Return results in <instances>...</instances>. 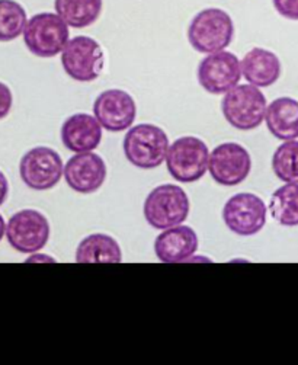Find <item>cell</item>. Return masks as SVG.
<instances>
[{
	"label": "cell",
	"mask_w": 298,
	"mask_h": 365,
	"mask_svg": "<svg viewBox=\"0 0 298 365\" xmlns=\"http://www.w3.org/2000/svg\"><path fill=\"white\" fill-rule=\"evenodd\" d=\"M233 38V19L226 11L218 8H208L197 14L188 28L190 44L202 54L226 50Z\"/></svg>",
	"instance_id": "6da1fadb"
},
{
	"label": "cell",
	"mask_w": 298,
	"mask_h": 365,
	"mask_svg": "<svg viewBox=\"0 0 298 365\" xmlns=\"http://www.w3.org/2000/svg\"><path fill=\"white\" fill-rule=\"evenodd\" d=\"M124 155L127 160L138 169H156L168 156L169 138L158 125L138 124L124 137Z\"/></svg>",
	"instance_id": "7a4b0ae2"
},
{
	"label": "cell",
	"mask_w": 298,
	"mask_h": 365,
	"mask_svg": "<svg viewBox=\"0 0 298 365\" xmlns=\"http://www.w3.org/2000/svg\"><path fill=\"white\" fill-rule=\"evenodd\" d=\"M267 98L257 86L237 85L229 91L221 102L226 121L240 131L257 128L265 121Z\"/></svg>",
	"instance_id": "3957f363"
},
{
	"label": "cell",
	"mask_w": 298,
	"mask_h": 365,
	"mask_svg": "<svg viewBox=\"0 0 298 365\" xmlns=\"http://www.w3.org/2000/svg\"><path fill=\"white\" fill-rule=\"evenodd\" d=\"M24 43L29 53L40 58H53L61 54L70 40L68 25L57 14L43 12L28 19Z\"/></svg>",
	"instance_id": "277c9868"
},
{
	"label": "cell",
	"mask_w": 298,
	"mask_h": 365,
	"mask_svg": "<svg viewBox=\"0 0 298 365\" xmlns=\"http://www.w3.org/2000/svg\"><path fill=\"white\" fill-rule=\"evenodd\" d=\"M190 214V198L186 192L172 184L160 185L144 201L145 222L156 230H166L182 225Z\"/></svg>",
	"instance_id": "5b68a950"
},
{
	"label": "cell",
	"mask_w": 298,
	"mask_h": 365,
	"mask_svg": "<svg viewBox=\"0 0 298 365\" xmlns=\"http://www.w3.org/2000/svg\"><path fill=\"white\" fill-rule=\"evenodd\" d=\"M210 155L207 144L201 138L180 137L169 148L168 170L178 182L192 184L207 173Z\"/></svg>",
	"instance_id": "8992f818"
},
{
	"label": "cell",
	"mask_w": 298,
	"mask_h": 365,
	"mask_svg": "<svg viewBox=\"0 0 298 365\" xmlns=\"http://www.w3.org/2000/svg\"><path fill=\"white\" fill-rule=\"evenodd\" d=\"M61 64L66 75L76 82L96 81L103 70L105 56L101 44L86 35L68 40L61 51Z\"/></svg>",
	"instance_id": "52a82bcc"
},
{
	"label": "cell",
	"mask_w": 298,
	"mask_h": 365,
	"mask_svg": "<svg viewBox=\"0 0 298 365\" xmlns=\"http://www.w3.org/2000/svg\"><path fill=\"white\" fill-rule=\"evenodd\" d=\"M19 175L29 190L48 191L58 184L64 175L63 160L56 150L40 145L22 156Z\"/></svg>",
	"instance_id": "ba28073f"
},
{
	"label": "cell",
	"mask_w": 298,
	"mask_h": 365,
	"mask_svg": "<svg viewBox=\"0 0 298 365\" xmlns=\"http://www.w3.org/2000/svg\"><path fill=\"white\" fill-rule=\"evenodd\" d=\"M6 239L19 253H36L50 239V223L36 210H21L6 223Z\"/></svg>",
	"instance_id": "9c48e42d"
},
{
	"label": "cell",
	"mask_w": 298,
	"mask_h": 365,
	"mask_svg": "<svg viewBox=\"0 0 298 365\" xmlns=\"http://www.w3.org/2000/svg\"><path fill=\"white\" fill-rule=\"evenodd\" d=\"M267 214V204L262 198L250 192H242L226 202L222 208V220L235 235L249 237L265 227Z\"/></svg>",
	"instance_id": "30bf717a"
},
{
	"label": "cell",
	"mask_w": 298,
	"mask_h": 365,
	"mask_svg": "<svg viewBox=\"0 0 298 365\" xmlns=\"http://www.w3.org/2000/svg\"><path fill=\"white\" fill-rule=\"evenodd\" d=\"M198 82L211 95H222L239 85L242 79V64L236 54L217 51L207 54L198 66Z\"/></svg>",
	"instance_id": "8fae6325"
},
{
	"label": "cell",
	"mask_w": 298,
	"mask_h": 365,
	"mask_svg": "<svg viewBox=\"0 0 298 365\" xmlns=\"http://www.w3.org/2000/svg\"><path fill=\"white\" fill-rule=\"evenodd\" d=\"M252 170V158L243 145L237 143H222L212 150L208 162V172L217 184L236 187L247 179Z\"/></svg>",
	"instance_id": "7c38bea8"
},
{
	"label": "cell",
	"mask_w": 298,
	"mask_h": 365,
	"mask_svg": "<svg viewBox=\"0 0 298 365\" xmlns=\"http://www.w3.org/2000/svg\"><path fill=\"white\" fill-rule=\"evenodd\" d=\"M93 115L109 133L128 130L137 117L134 98L121 89H108L95 99Z\"/></svg>",
	"instance_id": "4fadbf2b"
},
{
	"label": "cell",
	"mask_w": 298,
	"mask_h": 365,
	"mask_svg": "<svg viewBox=\"0 0 298 365\" xmlns=\"http://www.w3.org/2000/svg\"><path fill=\"white\" fill-rule=\"evenodd\" d=\"M64 179L68 188L79 194L96 192L106 179V165L103 159L93 153H76L64 166Z\"/></svg>",
	"instance_id": "5bb4252c"
},
{
	"label": "cell",
	"mask_w": 298,
	"mask_h": 365,
	"mask_svg": "<svg viewBox=\"0 0 298 365\" xmlns=\"http://www.w3.org/2000/svg\"><path fill=\"white\" fill-rule=\"evenodd\" d=\"M61 141L73 153L93 152L102 141V125L95 115L74 114L61 125Z\"/></svg>",
	"instance_id": "9a60e30c"
},
{
	"label": "cell",
	"mask_w": 298,
	"mask_h": 365,
	"mask_svg": "<svg viewBox=\"0 0 298 365\" xmlns=\"http://www.w3.org/2000/svg\"><path fill=\"white\" fill-rule=\"evenodd\" d=\"M198 249V236L190 226H175L166 229L156 237L155 252L159 261L178 264L191 259Z\"/></svg>",
	"instance_id": "2e32d148"
},
{
	"label": "cell",
	"mask_w": 298,
	"mask_h": 365,
	"mask_svg": "<svg viewBox=\"0 0 298 365\" xmlns=\"http://www.w3.org/2000/svg\"><path fill=\"white\" fill-rule=\"evenodd\" d=\"M242 76L253 86L269 88L281 76V61L278 56L265 48H252L240 61Z\"/></svg>",
	"instance_id": "e0dca14e"
},
{
	"label": "cell",
	"mask_w": 298,
	"mask_h": 365,
	"mask_svg": "<svg viewBox=\"0 0 298 365\" xmlns=\"http://www.w3.org/2000/svg\"><path fill=\"white\" fill-rule=\"evenodd\" d=\"M265 121L269 133L278 140L298 138V101L282 96L272 101L265 114Z\"/></svg>",
	"instance_id": "ac0fdd59"
},
{
	"label": "cell",
	"mask_w": 298,
	"mask_h": 365,
	"mask_svg": "<svg viewBox=\"0 0 298 365\" xmlns=\"http://www.w3.org/2000/svg\"><path fill=\"white\" fill-rule=\"evenodd\" d=\"M123 252L118 242L103 233H95L85 237L76 250L79 264H120Z\"/></svg>",
	"instance_id": "d6986e66"
},
{
	"label": "cell",
	"mask_w": 298,
	"mask_h": 365,
	"mask_svg": "<svg viewBox=\"0 0 298 365\" xmlns=\"http://www.w3.org/2000/svg\"><path fill=\"white\" fill-rule=\"evenodd\" d=\"M54 8L70 28L82 29L99 19L103 0H54Z\"/></svg>",
	"instance_id": "ffe728a7"
},
{
	"label": "cell",
	"mask_w": 298,
	"mask_h": 365,
	"mask_svg": "<svg viewBox=\"0 0 298 365\" xmlns=\"http://www.w3.org/2000/svg\"><path fill=\"white\" fill-rule=\"evenodd\" d=\"M269 211L281 226H298V184H285L278 188L271 197Z\"/></svg>",
	"instance_id": "44dd1931"
},
{
	"label": "cell",
	"mask_w": 298,
	"mask_h": 365,
	"mask_svg": "<svg viewBox=\"0 0 298 365\" xmlns=\"http://www.w3.org/2000/svg\"><path fill=\"white\" fill-rule=\"evenodd\" d=\"M26 11L16 0H0V43L16 40L25 31Z\"/></svg>",
	"instance_id": "7402d4cb"
},
{
	"label": "cell",
	"mask_w": 298,
	"mask_h": 365,
	"mask_svg": "<svg viewBox=\"0 0 298 365\" xmlns=\"http://www.w3.org/2000/svg\"><path fill=\"white\" fill-rule=\"evenodd\" d=\"M275 176L285 184H298V141L288 140L275 150L272 158Z\"/></svg>",
	"instance_id": "603a6c76"
},
{
	"label": "cell",
	"mask_w": 298,
	"mask_h": 365,
	"mask_svg": "<svg viewBox=\"0 0 298 365\" xmlns=\"http://www.w3.org/2000/svg\"><path fill=\"white\" fill-rule=\"evenodd\" d=\"M272 5L282 18L298 21V0H272Z\"/></svg>",
	"instance_id": "cb8c5ba5"
},
{
	"label": "cell",
	"mask_w": 298,
	"mask_h": 365,
	"mask_svg": "<svg viewBox=\"0 0 298 365\" xmlns=\"http://www.w3.org/2000/svg\"><path fill=\"white\" fill-rule=\"evenodd\" d=\"M12 105H14V95L11 88L6 83L0 82V120H4L9 115Z\"/></svg>",
	"instance_id": "d4e9b609"
},
{
	"label": "cell",
	"mask_w": 298,
	"mask_h": 365,
	"mask_svg": "<svg viewBox=\"0 0 298 365\" xmlns=\"http://www.w3.org/2000/svg\"><path fill=\"white\" fill-rule=\"evenodd\" d=\"M9 195V182L5 176V173L0 170V205H4Z\"/></svg>",
	"instance_id": "484cf974"
},
{
	"label": "cell",
	"mask_w": 298,
	"mask_h": 365,
	"mask_svg": "<svg viewBox=\"0 0 298 365\" xmlns=\"http://www.w3.org/2000/svg\"><path fill=\"white\" fill-rule=\"evenodd\" d=\"M26 262H56L51 257H47V255H35L32 253V257L26 259Z\"/></svg>",
	"instance_id": "4316f807"
},
{
	"label": "cell",
	"mask_w": 298,
	"mask_h": 365,
	"mask_svg": "<svg viewBox=\"0 0 298 365\" xmlns=\"http://www.w3.org/2000/svg\"><path fill=\"white\" fill-rule=\"evenodd\" d=\"M5 235H6V223H5V218L2 217V214H0V242H2Z\"/></svg>",
	"instance_id": "83f0119b"
}]
</instances>
